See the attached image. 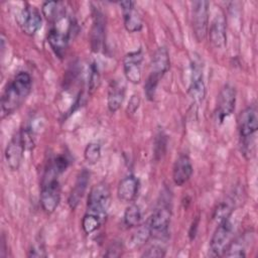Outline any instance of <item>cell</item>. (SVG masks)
Returning <instances> with one entry per match:
<instances>
[{
	"instance_id": "1",
	"label": "cell",
	"mask_w": 258,
	"mask_h": 258,
	"mask_svg": "<svg viewBox=\"0 0 258 258\" xmlns=\"http://www.w3.org/2000/svg\"><path fill=\"white\" fill-rule=\"evenodd\" d=\"M32 80L27 72H19L7 84L1 98L2 118L14 113L31 92Z\"/></svg>"
},
{
	"instance_id": "2",
	"label": "cell",
	"mask_w": 258,
	"mask_h": 258,
	"mask_svg": "<svg viewBox=\"0 0 258 258\" xmlns=\"http://www.w3.org/2000/svg\"><path fill=\"white\" fill-rule=\"evenodd\" d=\"M110 188L105 182H99L92 186L87 200V209L83 218L88 219L100 226L104 223L110 207Z\"/></svg>"
},
{
	"instance_id": "3",
	"label": "cell",
	"mask_w": 258,
	"mask_h": 258,
	"mask_svg": "<svg viewBox=\"0 0 258 258\" xmlns=\"http://www.w3.org/2000/svg\"><path fill=\"white\" fill-rule=\"evenodd\" d=\"M74 25V21L66 12L51 22L47 33V41L58 57H62L66 53Z\"/></svg>"
},
{
	"instance_id": "4",
	"label": "cell",
	"mask_w": 258,
	"mask_h": 258,
	"mask_svg": "<svg viewBox=\"0 0 258 258\" xmlns=\"http://www.w3.org/2000/svg\"><path fill=\"white\" fill-rule=\"evenodd\" d=\"M34 140L28 128L19 130L9 141L5 149V160L11 170H17L23 159L24 151L33 147Z\"/></svg>"
},
{
	"instance_id": "5",
	"label": "cell",
	"mask_w": 258,
	"mask_h": 258,
	"mask_svg": "<svg viewBox=\"0 0 258 258\" xmlns=\"http://www.w3.org/2000/svg\"><path fill=\"white\" fill-rule=\"evenodd\" d=\"M57 175L53 168L48 165L40 189V204L42 210L47 214L53 213L60 202V184Z\"/></svg>"
},
{
	"instance_id": "6",
	"label": "cell",
	"mask_w": 258,
	"mask_h": 258,
	"mask_svg": "<svg viewBox=\"0 0 258 258\" xmlns=\"http://www.w3.org/2000/svg\"><path fill=\"white\" fill-rule=\"evenodd\" d=\"M239 135L242 140V147L244 154H250V139L258 129V116L255 106H249L245 108L238 120Z\"/></svg>"
},
{
	"instance_id": "7",
	"label": "cell",
	"mask_w": 258,
	"mask_h": 258,
	"mask_svg": "<svg viewBox=\"0 0 258 258\" xmlns=\"http://www.w3.org/2000/svg\"><path fill=\"white\" fill-rule=\"evenodd\" d=\"M234 233V226L229 219L219 223L215 230L209 245V254L213 257L223 256L229 244L231 243Z\"/></svg>"
},
{
	"instance_id": "8",
	"label": "cell",
	"mask_w": 258,
	"mask_h": 258,
	"mask_svg": "<svg viewBox=\"0 0 258 258\" xmlns=\"http://www.w3.org/2000/svg\"><path fill=\"white\" fill-rule=\"evenodd\" d=\"M209 6L210 2L199 0L192 2L191 22L195 36L198 41H203L209 29Z\"/></svg>"
},
{
	"instance_id": "9",
	"label": "cell",
	"mask_w": 258,
	"mask_h": 258,
	"mask_svg": "<svg viewBox=\"0 0 258 258\" xmlns=\"http://www.w3.org/2000/svg\"><path fill=\"white\" fill-rule=\"evenodd\" d=\"M170 217L171 211L167 204L162 203L155 209L148 220L151 230V237L162 240L168 236Z\"/></svg>"
},
{
	"instance_id": "10",
	"label": "cell",
	"mask_w": 258,
	"mask_h": 258,
	"mask_svg": "<svg viewBox=\"0 0 258 258\" xmlns=\"http://www.w3.org/2000/svg\"><path fill=\"white\" fill-rule=\"evenodd\" d=\"M170 68V58L168 50L165 46H159L153 53L150 66V73L146 82L158 86L160 79L168 72Z\"/></svg>"
},
{
	"instance_id": "11",
	"label": "cell",
	"mask_w": 258,
	"mask_h": 258,
	"mask_svg": "<svg viewBox=\"0 0 258 258\" xmlns=\"http://www.w3.org/2000/svg\"><path fill=\"white\" fill-rule=\"evenodd\" d=\"M236 90L231 85H225L220 91L216 105V119L223 123L235 110Z\"/></svg>"
},
{
	"instance_id": "12",
	"label": "cell",
	"mask_w": 258,
	"mask_h": 258,
	"mask_svg": "<svg viewBox=\"0 0 258 258\" xmlns=\"http://www.w3.org/2000/svg\"><path fill=\"white\" fill-rule=\"evenodd\" d=\"M143 53L141 49L130 51L123 58V71L125 78L132 84H139L142 79Z\"/></svg>"
},
{
	"instance_id": "13",
	"label": "cell",
	"mask_w": 258,
	"mask_h": 258,
	"mask_svg": "<svg viewBox=\"0 0 258 258\" xmlns=\"http://www.w3.org/2000/svg\"><path fill=\"white\" fill-rule=\"evenodd\" d=\"M188 95L196 103L204 100L206 95V86L204 82L203 66L200 60L195 59L190 66V79L188 86Z\"/></svg>"
},
{
	"instance_id": "14",
	"label": "cell",
	"mask_w": 258,
	"mask_h": 258,
	"mask_svg": "<svg viewBox=\"0 0 258 258\" xmlns=\"http://www.w3.org/2000/svg\"><path fill=\"white\" fill-rule=\"evenodd\" d=\"M41 22L42 18L40 11L33 5L27 4L19 14V26L26 35H34L41 27Z\"/></svg>"
},
{
	"instance_id": "15",
	"label": "cell",
	"mask_w": 258,
	"mask_h": 258,
	"mask_svg": "<svg viewBox=\"0 0 258 258\" xmlns=\"http://www.w3.org/2000/svg\"><path fill=\"white\" fill-rule=\"evenodd\" d=\"M105 27L106 19L104 14L100 10L95 9L93 12V24L90 33L91 48L94 52H99L104 45Z\"/></svg>"
},
{
	"instance_id": "16",
	"label": "cell",
	"mask_w": 258,
	"mask_h": 258,
	"mask_svg": "<svg viewBox=\"0 0 258 258\" xmlns=\"http://www.w3.org/2000/svg\"><path fill=\"white\" fill-rule=\"evenodd\" d=\"M123 13L124 27L128 32H138L143 26L142 17L135 9L134 1H122L119 2Z\"/></svg>"
},
{
	"instance_id": "17",
	"label": "cell",
	"mask_w": 258,
	"mask_h": 258,
	"mask_svg": "<svg viewBox=\"0 0 258 258\" xmlns=\"http://www.w3.org/2000/svg\"><path fill=\"white\" fill-rule=\"evenodd\" d=\"M209 37L212 44L216 48H223L227 43V32H226V22L222 12L217 13L208 29Z\"/></svg>"
},
{
	"instance_id": "18",
	"label": "cell",
	"mask_w": 258,
	"mask_h": 258,
	"mask_svg": "<svg viewBox=\"0 0 258 258\" xmlns=\"http://www.w3.org/2000/svg\"><path fill=\"white\" fill-rule=\"evenodd\" d=\"M192 171H194V168L188 155L180 154L176 158L173 164V168H172L173 182L177 186L183 185L191 177Z\"/></svg>"
},
{
	"instance_id": "19",
	"label": "cell",
	"mask_w": 258,
	"mask_h": 258,
	"mask_svg": "<svg viewBox=\"0 0 258 258\" xmlns=\"http://www.w3.org/2000/svg\"><path fill=\"white\" fill-rule=\"evenodd\" d=\"M126 86L122 80H112L107 95V106L111 113L118 111L125 98Z\"/></svg>"
},
{
	"instance_id": "20",
	"label": "cell",
	"mask_w": 258,
	"mask_h": 258,
	"mask_svg": "<svg viewBox=\"0 0 258 258\" xmlns=\"http://www.w3.org/2000/svg\"><path fill=\"white\" fill-rule=\"evenodd\" d=\"M139 180L132 174L123 177L117 187L118 199L124 203L133 202L138 194Z\"/></svg>"
},
{
	"instance_id": "21",
	"label": "cell",
	"mask_w": 258,
	"mask_h": 258,
	"mask_svg": "<svg viewBox=\"0 0 258 258\" xmlns=\"http://www.w3.org/2000/svg\"><path fill=\"white\" fill-rule=\"evenodd\" d=\"M89 180H90V172L87 169H83L79 173V175L76 179L75 185L69 196L68 203H69L71 209L74 210L79 205L81 199L83 198L84 194L86 192Z\"/></svg>"
},
{
	"instance_id": "22",
	"label": "cell",
	"mask_w": 258,
	"mask_h": 258,
	"mask_svg": "<svg viewBox=\"0 0 258 258\" xmlns=\"http://www.w3.org/2000/svg\"><path fill=\"white\" fill-rule=\"evenodd\" d=\"M141 220H142V212L139 206L136 204L129 205L124 212V216H123L124 225L128 228L137 227L139 226Z\"/></svg>"
},
{
	"instance_id": "23",
	"label": "cell",
	"mask_w": 258,
	"mask_h": 258,
	"mask_svg": "<svg viewBox=\"0 0 258 258\" xmlns=\"http://www.w3.org/2000/svg\"><path fill=\"white\" fill-rule=\"evenodd\" d=\"M150 237H151V230H150L149 223L147 221L145 224L138 227L136 232L131 236L129 244L132 248H138L144 245L149 240Z\"/></svg>"
},
{
	"instance_id": "24",
	"label": "cell",
	"mask_w": 258,
	"mask_h": 258,
	"mask_svg": "<svg viewBox=\"0 0 258 258\" xmlns=\"http://www.w3.org/2000/svg\"><path fill=\"white\" fill-rule=\"evenodd\" d=\"M247 239L246 236H240L234 241H231L223 256L227 257H245L246 256Z\"/></svg>"
},
{
	"instance_id": "25",
	"label": "cell",
	"mask_w": 258,
	"mask_h": 258,
	"mask_svg": "<svg viewBox=\"0 0 258 258\" xmlns=\"http://www.w3.org/2000/svg\"><path fill=\"white\" fill-rule=\"evenodd\" d=\"M41 12L43 16L50 22H53L61 14L66 12L62 4L57 1H46L42 4Z\"/></svg>"
},
{
	"instance_id": "26",
	"label": "cell",
	"mask_w": 258,
	"mask_h": 258,
	"mask_svg": "<svg viewBox=\"0 0 258 258\" xmlns=\"http://www.w3.org/2000/svg\"><path fill=\"white\" fill-rule=\"evenodd\" d=\"M101 145L98 142L89 143L84 151L85 159L90 164H96L101 158Z\"/></svg>"
},
{
	"instance_id": "27",
	"label": "cell",
	"mask_w": 258,
	"mask_h": 258,
	"mask_svg": "<svg viewBox=\"0 0 258 258\" xmlns=\"http://www.w3.org/2000/svg\"><path fill=\"white\" fill-rule=\"evenodd\" d=\"M101 83V76H100V72H99V68L98 64L93 61L91 67H90V74H89V91L90 93L95 92Z\"/></svg>"
},
{
	"instance_id": "28",
	"label": "cell",
	"mask_w": 258,
	"mask_h": 258,
	"mask_svg": "<svg viewBox=\"0 0 258 258\" xmlns=\"http://www.w3.org/2000/svg\"><path fill=\"white\" fill-rule=\"evenodd\" d=\"M232 211H233V210H232L231 206H230L228 203H222V204H220V205L216 208V210H215V212H214V215H213V218H214L218 223H220V222H222V221H224V220L229 219L230 216H231Z\"/></svg>"
},
{
	"instance_id": "29",
	"label": "cell",
	"mask_w": 258,
	"mask_h": 258,
	"mask_svg": "<svg viewBox=\"0 0 258 258\" xmlns=\"http://www.w3.org/2000/svg\"><path fill=\"white\" fill-rule=\"evenodd\" d=\"M166 148V136L163 133H158L154 142V156L156 160H159L165 152Z\"/></svg>"
},
{
	"instance_id": "30",
	"label": "cell",
	"mask_w": 258,
	"mask_h": 258,
	"mask_svg": "<svg viewBox=\"0 0 258 258\" xmlns=\"http://www.w3.org/2000/svg\"><path fill=\"white\" fill-rule=\"evenodd\" d=\"M69 164H70V161H69L68 157L63 154H59L51 161V163L49 165L53 168V170L57 174H60L68 168Z\"/></svg>"
},
{
	"instance_id": "31",
	"label": "cell",
	"mask_w": 258,
	"mask_h": 258,
	"mask_svg": "<svg viewBox=\"0 0 258 258\" xmlns=\"http://www.w3.org/2000/svg\"><path fill=\"white\" fill-rule=\"evenodd\" d=\"M164 256H165V249L160 245H152L142 254V257H148V258H152V257L160 258Z\"/></svg>"
},
{
	"instance_id": "32",
	"label": "cell",
	"mask_w": 258,
	"mask_h": 258,
	"mask_svg": "<svg viewBox=\"0 0 258 258\" xmlns=\"http://www.w3.org/2000/svg\"><path fill=\"white\" fill-rule=\"evenodd\" d=\"M29 257H45L46 253L44 247L41 244H34L28 253Z\"/></svg>"
},
{
	"instance_id": "33",
	"label": "cell",
	"mask_w": 258,
	"mask_h": 258,
	"mask_svg": "<svg viewBox=\"0 0 258 258\" xmlns=\"http://www.w3.org/2000/svg\"><path fill=\"white\" fill-rule=\"evenodd\" d=\"M121 244L119 242H113L108 250L107 253L105 254V256L107 257H119L121 255Z\"/></svg>"
},
{
	"instance_id": "34",
	"label": "cell",
	"mask_w": 258,
	"mask_h": 258,
	"mask_svg": "<svg viewBox=\"0 0 258 258\" xmlns=\"http://www.w3.org/2000/svg\"><path fill=\"white\" fill-rule=\"evenodd\" d=\"M140 105V98L138 95H133L128 103V107H127V112L130 114H134L136 112V110L138 109Z\"/></svg>"
}]
</instances>
